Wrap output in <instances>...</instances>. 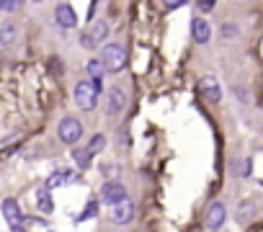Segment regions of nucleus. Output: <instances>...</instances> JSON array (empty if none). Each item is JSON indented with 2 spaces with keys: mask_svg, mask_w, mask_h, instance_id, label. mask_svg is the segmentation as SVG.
<instances>
[{
  "mask_svg": "<svg viewBox=\"0 0 263 232\" xmlns=\"http://www.w3.org/2000/svg\"><path fill=\"white\" fill-rule=\"evenodd\" d=\"M103 72H106L103 60H90V62H88V75H90L93 80H101V78H103Z\"/></svg>",
  "mask_w": 263,
  "mask_h": 232,
  "instance_id": "nucleus-16",
  "label": "nucleus"
},
{
  "mask_svg": "<svg viewBox=\"0 0 263 232\" xmlns=\"http://www.w3.org/2000/svg\"><path fill=\"white\" fill-rule=\"evenodd\" d=\"M57 134L65 145H75L83 137V124L75 119V116H65V119L57 124Z\"/></svg>",
  "mask_w": 263,
  "mask_h": 232,
  "instance_id": "nucleus-4",
  "label": "nucleus"
},
{
  "mask_svg": "<svg viewBox=\"0 0 263 232\" xmlns=\"http://www.w3.org/2000/svg\"><path fill=\"white\" fill-rule=\"evenodd\" d=\"M106 36H108V21L98 18V21H93V24L88 26V31L80 36V47H83V49H96V47L103 44Z\"/></svg>",
  "mask_w": 263,
  "mask_h": 232,
  "instance_id": "nucleus-3",
  "label": "nucleus"
},
{
  "mask_svg": "<svg viewBox=\"0 0 263 232\" xmlns=\"http://www.w3.org/2000/svg\"><path fill=\"white\" fill-rule=\"evenodd\" d=\"M214 6H217V0H196L199 13H212V11H214Z\"/></svg>",
  "mask_w": 263,
  "mask_h": 232,
  "instance_id": "nucleus-19",
  "label": "nucleus"
},
{
  "mask_svg": "<svg viewBox=\"0 0 263 232\" xmlns=\"http://www.w3.org/2000/svg\"><path fill=\"white\" fill-rule=\"evenodd\" d=\"M98 95H101V80H80L75 85V103L83 108V111H93L96 103H98Z\"/></svg>",
  "mask_w": 263,
  "mask_h": 232,
  "instance_id": "nucleus-1",
  "label": "nucleus"
},
{
  "mask_svg": "<svg viewBox=\"0 0 263 232\" xmlns=\"http://www.w3.org/2000/svg\"><path fill=\"white\" fill-rule=\"evenodd\" d=\"M70 181V173H62V170H57V173H52L49 178H47V188H57V186H65Z\"/></svg>",
  "mask_w": 263,
  "mask_h": 232,
  "instance_id": "nucleus-17",
  "label": "nucleus"
},
{
  "mask_svg": "<svg viewBox=\"0 0 263 232\" xmlns=\"http://www.w3.org/2000/svg\"><path fill=\"white\" fill-rule=\"evenodd\" d=\"M54 21H57V26H62V29H72V26L78 24V16H75V11H72L67 3H60V6L54 8Z\"/></svg>",
  "mask_w": 263,
  "mask_h": 232,
  "instance_id": "nucleus-9",
  "label": "nucleus"
},
{
  "mask_svg": "<svg viewBox=\"0 0 263 232\" xmlns=\"http://www.w3.org/2000/svg\"><path fill=\"white\" fill-rule=\"evenodd\" d=\"M222 36H224V39H232V36H237V29H235L232 24H224V26H222Z\"/></svg>",
  "mask_w": 263,
  "mask_h": 232,
  "instance_id": "nucleus-23",
  "label": "nucleus"
},
{
  "mask_svg": "<svg viewBox=\"0 0 263 232\" xmlns=\"http://www.w3.org/2000/svg\"><path fill=\"white\" fill-rule=\"evenodd\" d=\"M224 219H227V209H224V204L214 201V204L206 209V229L217 232V229L224 224Z\"/></svg>",
  "mask_w": 263,
  "mask_h": 232,
  "instance_id": "nucleus-8",
  "label": "nucleus"
},
{
  "mask_svg": "<svg viewBox=\"0 0 263 232\" xmlns=\"http://www.w3.org/2000/svg\"><path fill=\"white\" fill-rule=\"evenodd\" d=\"M103 145H106V137H103V134H96V137L90 140V145H88L85 150H88L90 155H96V152H101V150H103Z\"/></svg>",
  "mask_w": 263,
  "mask_h": 232,
  "instance_id": "nucleus-18",
  "label": "nucleus"
},
{
  "mask_svg": "<svg viewBox=\"0 0 263 232\" xmlns=\"http://www.w3.org/2000/svg\"><path fill=\"white\" fill-rule=\"evenodd\" d=\"M13 232H24V229H21V224H18V227H13Z\"/></svg>",
  "mask_w": 263,
  "mask_h": 232,
  "instance_id": "nucleus-24",
  "label": "nucleus"
},
{
  "mask_svg": "<svg viewBox=\"0 0 263 232\" xmlns=\"http://www.w3.org/2000/svg\"><path fill=\"white\" fill-rule=\"evenodd\" d=\"M186 3V0H163V8L165 11H176V8H181Z\"/></svg>",
  "mask_w": 263,
  "mask_h": 232,
  "instance_id": "nucleus-22",
  "label": "nucleus"
},
{
  "mask_svg": "<svg viewBox=\"0 0 263 232\" xmlns=\"http://www.w3.org/2000/svg\"><path fill=\"white\" fill-rule=\"evenodd\" d=\"M18 6H21V0H0V8H3L6 13H13Z\"/></svg>",
  "mask_w": 263,
  "mask_h": 232,
  "instance_id": "nucleus-20",
  "label": "nucleus"
},
{
  "mask_svg": "<svg viewBox=\"0 0 263 232\" xmlns=\"http://www.w3.org/2000/svg\"><path fill=\"white\" fill-rule=\"evenodd\" d=\"M96 211H98V206H96V201H90V204H88V209H85V211H83V214H80L78 219H80V222H83V219H90V217H93Z\"/></svg>",
  "mask_w": 263,
  "mask_h": 232,
  "instance_id": "nucleus-21",
  "label": "nucleus"
},
{
  "mask_svg": "<svg viewBox=\"0 0 263 232\" xmlns=\"http://www.w3.org/2000/svg\"><path fill=\"white\" fill-rule=\"evenodd\" d=\"M49 191H52V188H47V186L36 191V209H39L42 214H52V211H54V204H52Z\"/></svg>",
  "mask_w": 263,
  "mask_h": 232,
  "instance_id": "nucleus-13",
  "label": "nucleus"
},
{
  "mask_svg": "<svg viewBox=\"0 0 263 232\" xmlns=\"http://www.w3.org/2000/svg\"><path fill=\"white\" fill-rule=\"evenodd\" d=\"M132 217H135V204H132L129 199H124L119 204H111V219L116 224H126V222H132Z\"/></svg>",
  "mask_w": 263,
  "mask_h": 232,
  "instance_id": "nucleus-6",
  "label": "nucleus"
},
{
  "mask_svg": "<svg viewBox=\"0 0 263 232\" xmlns=\"http://www.w3.org/2000/svg\"><path fill=\"white\" fill-rule=\"evenodd\" d=\"M253 217H255L253 201H240V206H237V222H248V219H253Z\"/></svg>",
  "mask_w": 263,
  "mask_h": 232,
  "instance_id": "nucleus-15",
  "label": "nucleus"
},
{
  "mask_svg": "<svg viewBox=\"0 0 263 232\" xmlns=\"http://www.w3.org/2000/svg\"><path fill=\"white\" fill-rule=\"evenodd\" d=\"M101 196H103V201H108V204H119V201L126 199V191H124V186H121L119 181H108V183H103Z\"/></svg>",
  "mask_w": 263,
  "mask_h": 232,
  "instance_id": "nucleus-11",
  "label": "nucleus"
},
{
  "mask_svg": "<svg viewBox=\"0 0 263 232\" xmlns=\"http://www.w3.org/2000/svg\"><path fill=\"white\" fill-rule=\"evenodd\" d=\"M191 36H194L196 44H206V42L212 39V26H209V21L201 18V16H194V18H191Z\"/></svg>",
  "mask_w": 263,
  "mask_h": 232,
  "instance_id": "nucleus-7",
  "label": "nucleus"
},
{
  "mask_svg": "<svg viewBox=\"0 0 263 232\" xmlns=\"http://www.w3.org/2000/svg\"><path fill=\"white\" fill-rule=\"evenodd\" d=\"M3 217H6V222H8L11 227H18V224L24 222L21 206H18L13 199H6V201H3Z\"/></svg>",
  "mask_w": 263,
  "mask_h": 232,
  "instance_id": "nucleus-12",
  "label": "nucleus"
},
{
  "mask_svg": "<svg viewBox=\"0 0 263 232\" xmlns=\"http://www.w3.org/2000/svg\"><path fill=\"white\" fill-rule=\"evenodd\" d=\"M124 103H126V95H124V90H119V88H111V90H106V95H103V111H106L108 116H116V113L124 108Z\"/></svg>",
  "mask_w": 263,
  "mask_h": 232,
  "instance_id": "nucleus-5",
  "label": "nucleus"
},
{
  "mask_svg": "<svg viewBox=\"0 0 263 232\" xmlns=\"http://www.w3.org/2000/svg\"><path fill=\"white\" fill-rule=\"evenodd\" d=\"M101 60L106 65V72H121L126 67V49L121 44H106L101 49Z\"/></svg>",
  "mask_w": 263,
  "mask_h": 232,
  "instance_id": "nucleus-2",
  "label": "nucleus"
},
{
  "mask_svg": "<svg viewBox=\"0 0 263 232\" xmlns=\"http://www.w3.org/2000/svg\"><path fill=\"white\" fill-rule=\"evenodd\" d=\"M201 95H204L209 103H219V101H222V90H219L217 78H212V75L201 78Z\"/></svg>",
  "mask_w": 263,
  "mask_h": 232,
  "instance_id": "nucleus-10",
  "label": "nucleus"
},
{
  "mask_svg": "<svg viewBox=\"0 0 263 232\" xmlns=\"http://www.w3.org/2000/svg\"><path fill=\"white\" fill-rule=\"evenodd\" d=\"M13 42H16V31H13V26L6 21L3 29H0V47H3V49H11Z\"/></svg>",
  "mask_w": 263,
  "mask_h": 232,
  "instance_id": "nucleus-14",
  "label": "nucleus"
},
{
  "mask_svg": "<svg viewBox=\"0 0 263 232\" xmlns=\"http://www.w3.org/2000/svg\"><path fill=\"white\" fill-rule=\"evenodd\" d=\"M31 3H42V0H31Z\"/></svg>",
  "mask_w": 263,
  "mask_h": 232,
  "instance_id": "nucleus-25",
  "label": "nucleus"
}]
</instances>
